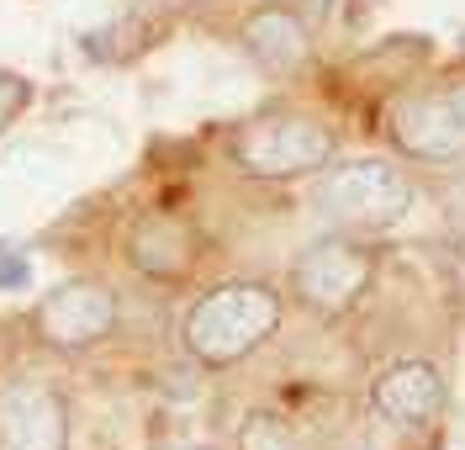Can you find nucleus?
<instances>
[{
	"mask_svg": "<svg viewBox=\"0 0 465 450\" xmlns=\"http://www.w3.org/2000/svg\"><path fill=\"white\" fill-rule=\"evenodd\" d=\"M281 329V297L264 281H228L185 313V350L202 365H232Z\"/></svg>",
	"mask_w": 465,
	"mask_h": 450,
	"instance_id": "f257e3e1",
	"label": "nucleus"
},
{
	"mask_svg": "<svg viewBox=\"0 0 465 450\" xmlns=\"http://www.w3.org/2000/svg\"><path fill=\"white\" fill-rule=\"evenodd\" d=\"M312 207L339 223V228H391L402 223L407 207H412V185L397 165L386 159H349V165H322L318 185H312Z\"/></svg>",
	"mask_w": 465,
	"mask_h": 450,
	"instance_id": "f03ea898",
	"label": "nucleus"
},
{
	"mask_svg": "<svg viewBox=\"0 0 465 450\" xmlns=\"http://www.w3.org/2000/svg\"><path fill=\"white\" fill-rule=\"evenodd\" d=\"M228 154L243 175L260 180H291V175H318L333 159V133L302 112H260L238 122L228 138Z\"/></svg>",
	"mask_w": 465,
	"mask_h": 450,
	"instance_id": "7ed1b4c3",
	"label": "nucleus"
},
{
	"mask_svg": "<svg viewBox=\"0 0 465 450\" xmlns=\"http://www.w3.org/2000/svg\"><path fill=\"white\" fill-rule=\"evenodd\" d=\"M371 275H376V260L360 244L322 239L312 249H302V260L291 270V286H296V297L307 302V307H318V313H344V307L360 302V292L371 286Z\"/></svg>",
	"mask_w": 465,
	"mask_h": 450,
	"instance_id": "20e7f679",
	"label": "nucleus"
},
{
	"mask_svg": "<svg viewBox=\"0 0 465 450\" xmlns=\"http://www.w3.org/2000/svg\"><path fill=\"white\" fill-rule=\"evenodd\" d=\"M116 329V297L101 281H64L37 302V339L54 350H85Z\"/></svg>",
	"mask_w": 465,
	"mask_h": 450,
	"instance_id": "39448f33",
	"label": "nucleus"
},
{
	"mask_svg": "<svg viewBox=\"0 0 465 450\" xmlns=\"http://www.w3.org/2000/svg\"><path fill=\"white\" fill-rule=\"evenodd\" d=\"M391 138L412 159H460L465 154V95H412L391 106Z\"/></svg>",
	"mask_w": 465,
	"mask_h": 450,
	"instance_id": "423d86ee",
	"label": "nucleus"
},
{
	"mask_svg": "<svg viewBox=\"0 0 465 450\" xmlns=\"http://www.w3.org/2000/svg\"><path fill=\"white\" fill-rule=\"evenodd\" d=\"M0 450H69V408L54 387L16 382L0 392Z\"/></svg>",
	"mask_w": 465,
	"mask_h": 450,
	"instance_id": "0eeeda50",
	"label": "nucleus"
},
{
	"mask_svg": "<svg viewBox=\"0 0 465 450\" xmlns=\"http://www.w3.org/2000/svg\"><path fill=\"white\" fill-rule=\"evenodd\" d=\"M444 371H439L434 360H397V365H386L376 376V387H371V403H376V414L386 424H397V429H423V424H434L444 414Z\"/></svg>",
	"mask_w": 465,
	"mask_h": 450,
	"instance_id": "6e6552de",
	"label": "nucleus"
},
{
	"mask_svg": "<svg viewBox=\"0 0 465 450\" xmlns=\"http://www.w3.org/2000/svg\"><path fill=\"white\" fill-rule=\"evenodd\" d=\"M127 260L143 275H159V281H180L185 270L196 265V234L185 217H170V212H153V217H138L133 234H127Z\"/></svg>",
	"mask_w": 465,
	"mask_h": 450,
	"instance_id": "1a4fd4ad",
	"label": "nucleus"
},
{
	"mask_svg": "<svg viewBox=\"0 0 465 450\" xmlns=\"http://www.w3.org/2000/svg\"><path fill=\"white\" fill-rule=\"evenodd\" d=\"M243 48H249V59L270 69V75H296L307 54H312V43H307V27H302V16H291L281 5H264L254 11L249 22H243Z\"/></svg>",
	"mask_w": 465,
	"mask_h": 450,
	"instance_id": "9d476101",
	"label": "nucleus"
},
{
	"mask_svg": "<svg viewBox=\"0 0 465 450\" xmlns=\"http://www.w3.org/2000/svg\"><path fill=\"white\" fill-rule=\"evenodd\" d=\"M238 450H296V445H291V435L270 414H249L243 429H238Z\"/></svg>",
	"mask_w": 465,
	"mask_h": 450,
	"instance_id": "9b49d317",
	"label": "nucleus"
},
{
	"mask_svg": "<svg viewBox=\"0 0 465 450\" xmlns=\"http://www.w3.org/2000/svg\"><path fill=\"white\" fill-rule=\"evenodd\" d=\"M32 286V260L16 244H0V292H27Z\"/></svg>",
	"mask_w": 465,
	"mask_h": 450,
	"instance_id": "f8f14e48",
	"label": "nucleus"
},
{
	"mask_svg": "<svg viewBox=\"0 0 465 450\" xmlns=\"http://www.w3.org/2000/svg\"><path fill=\"white\" fill-rule=\"evenodd\" d=\"M32 101V90H27V80H16V75H0V133L16 122V112Z\"/></svg>",
	"mask_w": 465,
	"mask_h": 450,
	"instance_id": "ddd939ff",
	"label": "nucleus"
},
{
	"mask_svg": "<svg viewBox=\"0 0 465 450\" xmlns=\"http://www.w3.org/2000/svg\"><path fill=\"white\" fill-rule=\"evenodd\" d=\"M328 5H333V0H307V11H312V16H322Z\"/></svg>",
	"mask_w": 465,
	"mask_h": 450,
	"instance_id": "4468645a",
	"label": "nucleus"
}]
</instances>
